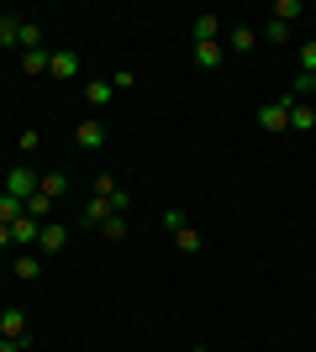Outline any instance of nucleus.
I'll use <instances>...</instances> for the list:
<instances>
[{"mask_svg": "<svg viewBox=\"0 0 316 352\" xmlns=\"http://www.w3.org/2000/svg\"><path fill=\"white\" fill-rule=\"evenodd\" d=\"M290 132H316V105H290Z\"/></svg>", "mask_w": 316, "mask_h": 352, "instance_id": "13", "label": "nucleus"}, {"mask_svg": "<svg viewBox=\"0 0 316 352\" xmlns=\"http://www.w3.org/2000/svg\"><path fill=\"white\" fill-rule=\"evenodd\" d=\"M164 226L169 232H185V210H164Z\"/></svg>", "mask_w": 316, "mask_h": 352, "instance_id": "29", "label": "nucleus"}, {"mask_svg": "<svg viewBox=\"0 0 316 352\" xmlns=\"http://www.w3.org/2000/svg\"><path fill=\"white\" fill-rule=\"evenodd\" d=\"M37 232H43V221H32V216L11 221V248H32V242H37Z\"/></svg>", "mask_w": 316, "mask_h": 352, "instance_id": "7", "label": "nucleus"}, {"mask_svg": "<svg viewBox=\"0 0 316 352\" xmlns=\"http://www.w3.org/2000/svg\"><path fill=\"white\" fill-rule=\"evenodd\" d=\"M111 216H116V206H111V200H101V195H90V200H85V210H79V221H85V226H95V232H101Z\"/></svg>", "mask_w": 316, "mask_h": 352, "instance_id": "4", "label": "nucleus"}, {"mask_svg": "<svg viewBox=\"0 0 316 352\" xmlns=\"http://www.w3.org/2000/svg\"><path fill=\"white\" fill-rule=\"evenodd\" d=\"M32 47H43V27H37V21H21V53H32Z\"/></svg>", "mask_w": 316, "mask_h": 352, "instance_id": "21", "label": "nucleus"}, {"mask_svg": "<svg viewBox=\"0 0 316 352\" xmlns=\"http://www.w3.org/2000/svg\"><path fill=\"white\" fill-rule=\"evenodd\" d=\"M301 74H316V43H301Z\"/></svg>", "mask_w": 316, "mask_h": 352, "instance_id": "26", "label": "nucleus"}, {"mask_svg": "<svg viewBox=\"0 0 316 352\" xmlns=\"http://www.w3.org/2000/svg\"><path fill=\"white\" fill-rule=\"evenodd\" d=\"M174 242H180V252H200V232H196V226H185V232H174Z\"/></svg>", "mask_w": 316, "mask_h": 352, "instance_id": "23", "label": "nucleus"}, {"mask_svg": "<svg viewBox=\"0 0 316 352\" xmlns=\"http://www.w3.org/2000/svg\"><path fill=\"white\" fill-rule=\"evenodd\" d=\"M32 342H11V337H0V352H27Z\"/></svg>", "mask_w": 316, "mask_h": 352, "instance_id": "31", "label": "nucleus"}, {"mask_svg": "<svg viewBox=\"0 0 316 352\" xmlns=\"http://www.w3.org/2000/svg\"><path fill=\"white\" fill-rule=\"evenodd\" d=\"M37 190H43L48 200H59V195L69 190V179H63V174H43V184H37Z\"/></svg>", "mask_w": 316, "mask_h": 352, "instance_id": "22", "label": "nucleus"}, {"mask_svg": "<svg viewBox=\"0 0 316 352\" xmlns=\"http://www.w3.org/2000/svg\"><path fill=\"white\" fill-rule=\"evenodd\" d=\"M0 47H21V16L0 11Z\"/></svg>", "mask_w": 316, "mask_h": 352, "instance_id": "9", "label": "nucleus"}, {"mask_svg": "<svg viewBox=\"0 0 316 352\" xmlns=\"http://www.w3.org/2000/svg\"><path fill=\"white\" fill-rule=\"evenodd\" d=\"M295 95H316V74H295Z\"/></svg>", "mask_w": 316, "mask_h": 352, "instance_id": "27", "label": "nucleus"}, {"mask_svg": "<svg viewBox=\"0 0 316 352\" xmlns=\"http://www.w3.org/2000/svg\"><path fill=\"white\" fill-rule=\"evenodd\" d=\"M253 43H258L253 27H232L227 32V47H232V53H253Z\"/></svg>", "mask_w": 316, "mask_h": 352, "instance_id": "16", "label": "nucleus"}, {"mask_svg": "<svg viewBox=\"0 0 316 352\" xmlns=\"http://www.w3.org/2000/svg\"><path fill=\"white\" fill-rule=\"evenodd\" d=\"M137 85V74L132 69H116V79H111V89H132Z\"/></svg>", "mask_w": 316, "mask_h": 352, "instance_id": "28", "label": "nucleus"}, {"mask_svg": "<svg viewBox=\"0 0 316 352\" xmlns=\"http://www.w3.org/2000/svg\"><path fill=\"white\" fill-rule=\"evenodd\" d=\"M21 216H27V206H21L16 195H6V190H0V226H11V221H21Z\"/></svg>", "mask_w": 316, "mask_h": 352, "instance_id": "17", "label": "nucleus"}, {"mask_svg": "<svg viewBox=\"0 0 316 352\" xmlns=\"http://www.w3.org/2000/svg\"><path fill=\"white\" fill-rule=\"evenodd\" d=\"M290 105H295V100H269V105H258V126H264V132H290Z\"/></svg>", "mask_w": 316, "mask_h": 352, "instance_id": "2", "label": "nucleus"}, {"mask_svg": "<svg viewBox=\"0 0 316 352\" xmlns=\"http://www.w3.org/2000/svg\"><path fill=\"white\" fill-rule=\"evenodd\" d=\"M227 58V43H196V63L200 69H222Z\"/></svg>", "mask_w": 316, "mask_h": 352, "instance_id": "11", "label": "nucleus"}, {"mask_svg": "<svg viewBox=\"0 0 316 352\" xmlns=\"http://www.w3.org/2000/svg\"><path fill=\"white\" fill-rule=\"evenodd\" d=\"M0 248H11V226H0Z\"/></svg>", "mask_w": 316, "mask_h": 352, "instance_id": "32", "label": "nucleus"}, {"mask_svg": "<svg viewBox=\"0 0 316 352\" xmlns=\"http://www.w3.org/2000/svg\"><path fill=\"white\" fill-rule=\"evenodd\" d=\"M306 6L301 0H280V6H274V21H285V27H295V16H301Z\"/></svg>", "mask_w": 316, "mask_h": 352, "instance_id": "20", "label": "nucleus"}, {"mask_svg": "<svg viewBox=\"0 0 316 352\" xmlns=\"http://www.w3.org/2000/svg\"><path fill=\"white\" fill-rule=\"evenodd\" d=\"M11 274H16V279H21V284H32V279H37V274H43V258H32V252H21V258H16V263H11Z\"/></svg>", "mask_w": 316, "mask_h": 352, "instance_id": "15", "label": "nucleus"}, {"mask_svg": "<svg viewBox=\"0 0 316 352\" xmlns=\"http://www.w3.org/2000/svg\"><path fill=\"white\" fill-rule=\"evenodd\" d=\"M79 74V58H74V47H63V53H53V63H48V79H59V85H69Z\"/></svg>", "mask_w": 316, "mask_h": 352, "instance_id": "5", "label": "nucleus"}, {"mask_svg": "<svg viewBox=\"0 0 316 352\" xmlns=\"http://www.w3.org/2000/svg\"><path fill=\"white\" fill-rule=\"evenodd\" d=\"M127 232H132V226H127V216H111V221L101 226V236H105V242H127Z\"/></svg>", "mask_w": 316, "mask_h": 352, "instance_id": "19", "label": "nucleus"}, {"mask_svg": "<svg viewBox=\"0 0 316 352\" xmlns=\"http://www.w3.org/2000/svg\"><path fill=\"white\" fill-rule=\"evenodd\" d=\"M27 216H32V221H53V200H48V195L37 190V195L27 200Z\"/></svg>", "mask_w": 316, "mask_h": 352, "instance_id": "18", "label": "nucleus"}, {"mask_svg": "<svg viewBox=\"0 0 316 352\" xmlns=\"http://www.w3.org/2000/svg\"><path fill=\"white\" fill-rule=\"evenodd\" d=\"M116 100V89H111V79H90L85 85V105H95V111H105V105Z\"/></svg>", "mask_w": 316, "mask_h": 352, "instance_id": "8", "label": "nucleus"}, {"mask_svg": "<svg viewBox=\"0 0 316 352\" xmlns=\"http://www.w3.org/2000/svg\"><path fill=\"white\" fill-rule=\"evenodd\" d=\"M116 190H121V184H116V174H101V179H95V195H101V200H111Z\"/></svg>", "mask_w": 316, "mask_h": 352, "instance_id": "25", "label": "nucleus"}, {"mask_svg": "<svg viewBox=\"0 0 316 352\" xmlns=\"http://www.w3.org/2000/svg\"><path fill=\"white\" fill-rule=\"evenodd\" d=\"M196 43H222V16H196Z\"/></svg>", "mask_w": 316, "mask_h": 352, "instance_id": "14", "label": "nucleus"}, {"mask_svg": "<svg viewBox=\"0 0 316 352\" xmlns=\"http://www.w3.org/2000/svg\"><path fill=\"white\" fill-rule=\"evenodd\" d=\"M37 184H43V179L32 174V168H11V174H6V195H16L21 206H27L32 195H37Z\"/></svg>", "mask_w": 316, "mask_h": 352, "instance_id": "3", "label": "nucleus"}, {"mask_svg": "<svg viewBox=\"0 0 316 352\" xmlns=\"http://www.w3.org/2000/svg\"><path fill=\"white\" fill-rule=\"evenodd\" d=\"M74 142L79 147H105V126H101V121H79V126H74Z\"/></svg>", "mask_w": 316, "mask_h": 352, "instance_id": "12", "label": "nucleus"}, {"mask_svg": "<svg viewBox=\"0 0 316 352\" xmlns=\"http://www.w3.org/2000/svg\"><path fill=\"white\" fill-rule=\"evenodd\" d=\"M0 337L32 342V326H27V310H21V305H6V310H0Z\"/></svg>", "mask_w": 316, "mask_h": 352, "instance_id": "1", "label": "nucleus"}, {"mask_svg": "<svg viewBox=\"0 0 316 352\" xmlns=\"http://www.w3.org/2000/svg\"><path fill=\"white\" fill-rule=\"evenodd\" d=\"M37 142H43V137L32 132V126H27V132H21V137H16V147H21V153H32V147H37Z\"/></svg>", "mask_w": 316, "mask_h": 352, "instance_id": "30", "label": "nucleus"}, {"mask_svg": "<svg viewBox=\"0 0 316 352\" xmlns=\"http://www.w3.org/2000/svg\"><path fill=\"white\" fill-rule=\"evenodd\" d=\"M264 37H269V43H290V27L269 16V21H264Z\"/></svg>", "mask_w": 316, "mask_h": 352, "instance_id": "24", "label": "nucleus"}, {"mask_svg": "<svg viewBox=\"0 0 316 352\" xmlns=\"http://www.w3.org/2000/svg\"><path fill=\"white\" fill-rule=\"evenodd\" d=\"M37 248H43V252H63V248H69V226H59V221H43Z\"/></svg>", "mask_w": 316, "mask_h": 352, "instance_id": "6", "label": "nucleus"}, {"mask_svg": "<svg viewBox=\"0 0 316 352\" xmlns=\"http://www.w3.org/2000/svg\"><path fill=\"white\" fill-rule=\"evenodd\" d=\"M48 63H53V53H48V47H32V53H21V74H27V79L48 74Z\"/></svg>", "mask_w": 316, "mask_h": 352, "instance_id": "10", "label": "nucleus"}]
</instances>
